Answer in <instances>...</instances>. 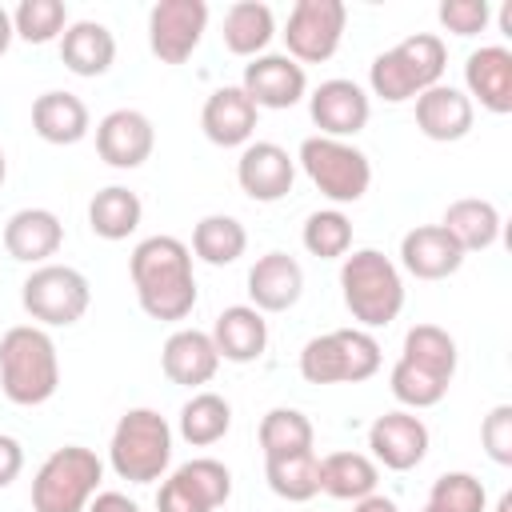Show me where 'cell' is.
Instances as JSON below:
<instances>
[{"instance_id": "1", "label": "cell", "mask_w": 512, "mask_h": 512, "mask_svg": "<svg viewBox=\"0 0 512 512\" xmlns=\"http://www.w3.org/2000/svg\"><path fill=\"white\" fill-rule=\"evenodd\" d=\"M128 276L144 316L152 320H184L196 308V276L192 248L176 236H148L128 256Z\"/></svg>"}, {"instance_id": "2", "label": "cell", "mask_w": 512, "mask_h": 512, "mask_svg": "<svg viewBox=\"0 0 512 512\" xmlns=\"http://www.w3.org/2000/svg\"><path fill=\"white\" fill-rule=\"evenodd\" d=\"M0 388L12 404H48L60 388L56 340L40 324H16L0 336Z\"/></svg>"}, {"instance_id": "3", "label": "cell", "mask_w": 512, "mask_h": 512, "mask_svg": "<svg viewBox=\"0 0 512 512\" xmlns=\"http://www.w3.org/2000/svg\"><path fill=\"white\" fill-rule=\"evenodd\" d=\"M340 296L352 320L368 328H388L404 308L400 268L380 248H356L340 264Z\"/></svg>"}, {"instance_id": "4", "label": "cell", "mask_w": 512, "mask_h": 512, "mask_svg": "<svg viewBox=\"0 0 512 512\" xmlns=\"http://www.w3.org/2000/svg\"><path fill=\"white\" fill-rule=\"evenodd\" d=\"M444 68H448L444 40L436 32H412L368 64V88L384 104H404L416 100L424 88L440 84Z\"/></svg>"}, {"instance_id": "5", "label": "cell", "mask_w": 512, "mask_h": 512, "mask_svg": "<svg viewBox=\"0 0 512 512\" xmlns=\"http://www.w3.org/2000/svg\"><path fill=\"white\" fill-rule=\"evenodd\" d=\"M108 464L128 484L164 480L172 464V424L156 408H128L112 428Z\"/></svg>"}, {"instance_id": "6", "label": "cell", "mask_w": 512, "mask_h": 512, "mask_svg": "<svg viewBox=\"0 0 512 512\" xmlns=\"http://www.w3.org/2000/svg\"><path fill=\"white\" fill-rule=\"evenodd\" d=\"M100 480L104 460L84 444H64L48 452L32 476V512H84Z\"/></svg>"}, {"instance_id": "7", "label": "cell", "mask_w": 512, "mask_h": 512, "mask_svg": "<svg viewBox=\"0 0 512 512\" xmlns=\"http://www.w3.org/2000/svg\"><path fill=\"white\" fill-rule=\"evenodd\" d=\"M380 372V344L364 328H336L300 348V376L308 384H360Z\"/></svg>"}, {"instance_id": "8", "label": "cell", "mask_w": 512, "mask_h": 512, "mask_svg": "<svg viewBox=\"0 0 512 512\" xmlns=\"http://www.w3.org/2000/svg\"><path fill=\"white\" fill-rule=\"evenodd\" d=\"M296 164L316 184V192L328 196L332 204H356V200H364V192L372 184L368 156L356 144H348V140L308 136V140H300Z\"/></svg>"}, {"instance_id": "9", "label": "cell", "mask_w": 512, "mask_h": 512, "mask_svg": "<svg viewBox=\"0 0 512 512\" xmlns=\"http://www.w3.org/2000/svg\"><path fill=\"white\" fill-rule=\"evenodd\" d=\"M20 304L40 328H68L92 304V284L72 264H40L20 284Z\"/></svg>"}, {"instance_id": "10", "label": "cell", "mask_w": 512, "mask_h": 512, "mask_svg": "<svg viewBox=\"0 0 512 512\" xmlns=\"http://www.w3.org/2000/svg\"><path fill=\"white\" fill-rule=\"evenodd\" d=\"M344 24H348V8L344 0H296L284 24V44L300 68L304 64H320L332 60L340 40H344Z\"/></svg>"}, {"instance_id": "11", "label": "cell", "mask_w": 512, "mask_h": 512, "mask_svg": "<svg viewBox=\"0 0 512 512\" xmlns=\"http://www.w3.org/2000/svg\"><path fill=\"white\" fill-rule=\"evenodd\" d=\"M232 496V472L212 460L196 456L180 464L156 492V512H216Z\"/></svg>"}, {"instance_id": "12", "label": "cell", "mask_w": 512, "mask_h": 512, "mask_svg": "<svg viewBox=\"0 0 512 512\" xmlns=\"http://www.w3.org/2000/svg\"><path fill=\"white\" fill-rule=\"evenodd\" d=\"M208 28L204 0H156L148 12V48L160 64H184Z\"/></svg>"}, {"instance_id": "13", "label": "cell", "mask_w": 512, "mask_h": 512, "mask_svg": "<svg viewBox=\"0 0 512 512\" xmlns=\"http://www.w3.org/2000/svg\"><path fill=\"white\" fill-rule=\"evenodd\" d=\"M236 184L256 204H276L296 184V156L272 140H248L236 160Z\"/></svg>"}, {"instance_id": "14", "label": "cell", "mask_w": 512, "mask_h": 512, "mask_svg": "<svg viewBox=\"0 0 512 512\" xmlns=\"http://www.w3.org/2000/svg\"><path fill=\"white\" fill-rule=\"evenodd\" d=\"M244 96L256 104V108H272V112H284V108H296L308 92V72L284 56V52H264V56H252L244 64V80H240Z\"/></svg>"}, {"instance_id": "15", "label": "cell", "mask_w": 512, "mask_h": 512, "mask_svg": "<svg viewBox=\"0 0 512 512\" xmlns=\"http://www.w3.org/2000/svg\"><path fill=\"white\" fill-rule=\"evenodd\" d=\"M308 112H312V124L320 128L316 136L348 140V136L364 132V124H368V116H372V100H368V92H364L356 80L332 76V80H324V84L312 88Z\"/></svg>"}, {"instance_id": "16", "label": "cell", "mask_w": 512, "mask_h": 512, "mask_svg": "<svg viewBox=\"0 0 512 512\" xmlns=\"http://www.w3.org/2000/svg\"><path fill=\"white\" fill-rule=\"evenodd\" d=\"M368 448H372L376 464H384L392 472H412L428 456V424L408 408H392L372 420Z\"/></svg>"}, {"instance_id": "17", "label": "cell", "mask_w": 512, "mask_h": 512, "mask_svg": "<svg viewBox=\"0 0 512 512\" xmlns=\"http://www.w3.org/2000/svg\"><path fill=\"white\" fill-rule=\"evenodd\" d=\"M156 148V128L140 108H112L96 124V152L108 168L132 172L140 168Z\"/></svg>"}, {"instance_id": "18", "label": "cell", "mask_w": 512, "mask_h": 512, "mask_svg": "<svg viewBox=\"0 0 512 512\" xmlns=\"http://www.w3.org/2000/svg\"><path fill=\"white\" fill-rule=\"evenodd\" d=\"M464 96L492 116L512 112V52L504 44H480L464 60Z\"/></svg>"}, {"instance_id": "19", "label": "cell", "mask_w": 512, "mask_h": 512, "mask_svg": "<svg viewBox=\"0 0 512 512\" xmlns=\"http://www.w3.org/2000/svg\"><path fill=\"white\" fill-rule=\"evenodd\" d=\"M476 124V104L464 96V88L456 84H432L416 96V128L436 140V144H456L472 132Z\"/></svg>"}, {"instance_id": "20", "label": "cell", "mask_w": 512, "mask_h": 512, "mask_svg": "<svg viewBox=\"0 0 512 512\" xmlns=\"http://www.w3.org/2000/svg\"><path fill=\"white\" fill-rule=\"evenodd\" d=\"M304 296V268L288 252H264L248 268V300L256 312H288Z\"/></svg>"}, {"instance_id": "21", "label": "cell", "mask_w": 512, "mask_h": 512, "mask_svg": "<svg viewBox=\"0 0 512 512\" xmlns=\"http://www.w3.org/2000/svg\"><path fill=\"white\" fill-rule=\"evenodd\" d=\"M464 264L460 244L440 224H416L400 240V268L416 280H448Z\"/></svg>"}, {"instance_id": "22", "label": "cell", "mask_w": 512, "mask_h": 512, "mask_svg": "<svg viewBox=\"0 0 512 512\" xmlns=\"http://www.w3.org/2000/svg\"><path fill=\"white\" fill-rule=\"evenodd\" d=\"M256 116H260V108L244 96V88L240 84H224L204 100L200 128L216 148H244L252 140V132H256Z\"/></svg>"}, {"instance_id": "23", "label": "cell", "mask_w": 512, "mask_h": 512, "mask_svg": "<svg viewBox=\"0 0 512 512\" xmlns=\"http://www.w3.org/2000/svg\"><path fill=\"white\" fill-rule=\"evenodd\" d=\"M64 244V224L52 208H20L4 224V252L20 264H48Z\"/></svg>"}, {"instance_id": "24", "label": "cell", "mask_w": 512, "mask_h": 512, "mask_svg": "<svg viewBox=\"0 0 512 512\" xmlns=\"http://www.w3.org/2000/svg\"><path fill=\"white\" fill-rule=\"evenodd\" d=\"M160 368L172 384H184V388H200L216 376L220 368V352L212 344L208 332L200 328H176L164 348H160Z\"/></svg>"}, {"instance_id": "25", "label": "cell", "mask_w": 512, "mask_h": 512, "mask_svg": "<svg viewBox=\"0 0 512 512\" xmlns=\"http://www.w3.org/2000/svg\"><path fill=\"white\" fill-rule=\"evenodd\" d=\"M208 336H212L220 360H228V364H252L268 348V320L252 304H232V308H224L216 316V324H212Z\"/></svg>"}, {"instance_id": "26", "label": "cell", "mask_w": 512, "mask_h": 512, "mask_svg": "<svg viewBox=\"0 0 512 512\" xmlns=\"http://www.w3.org/2000/svg\"><path fill=\"white\" fill-rule=\"evenodd\" d=\"M60 60H64V68L72 76H84V80L104 76L112 68V60H116V36H112V28L100 24V20H76V24H68L64 36H60Z\"/></svg>"}, {"instance_id": "27", "label": "cell", "mask_w": 512, "mask_h": 512, "mask_svg": "<svg viewBox=\"0 0 512 512\" xmlns=\"http://www.w3.org/2000/svg\"><path fill=\"white\" fill-rule=\"evenodd\" d=\"M32 128L40 140L48 144H80L92 128V116H88V104L76 96V92H44L32 100Z\"/></svg>"}, {"instance_id": "28", "label": "cell", "mask_w": 512, "mask_h": 512, "mask_svg": "<svg viewBox=\"0 0 512 512\" xmlns=\"http://www.w3.org/2000/svg\"><path fill=\"white\" fill-rule=\"evenodd\" d=\"M440 228L460 244V252H484L500 240V208L492 200H480V196H464V200H452L444 208V220Z\"/></svg>"}, {"instance_id": "29", "label": "cell", "mask_w": 512, "mask_h": 512, "mask_svg": "<svg viewBox=\"0 0 512 512\" xmlns=\"http://www.w3.org/2000/svg\"><path fill=\"white\" fill-rule=\"evenodd\" d=\"M380 484V464L364 452H328L320 456V492L332 500H364Z\"/></svg>"}, {"instance_id": "30", "label": "cell", "mask_w": 512, "mask_h": 512, "mask_svg": "<svg viewBox=\"0 0 512 512\" xmlns=\"http://www.w3.org/2000/svg\"><path fill=\"white\" fill-rule=\"evenodd\" d=\"M140 220H144V204L124 184H108V188H100L88 200V228L100 240H112V244L116 240H128L140 228Z\"/></svg>"}, {"instance_id": "31", "label": "cell", "mask_w": 512, "mask_h": 512, "mask_svg": "<svg viewBox=\"0 0 512 512\" xmlns=\"http://www.w3.org/2000/svg\"><path fill=\"white\" fill-rule=\"evenodd\" d=\"M220 36H224V48L232 56H248V60L264 56V48L276 36V16L260 0H240L224 12V32Z\"/></svg>"}, {"instance_id": "32", "label": "cell", "mask_w": 512, "mask_h": 512, "mask_svg": "<svg viewBox=\"0 0 512 512\" xmlns=\"http://www.w3.org/2000/svg\"><path fill=\"white\" fill-rule=\"evenodd\" d=\"M400 360H408L412 368H420V372L452 384L456 364H460V352H456V340L448 336V328H440V324H412L404 332Z\"/></svg>"}, {"instance_id": "33", "label": "cell", "mask_w": 512, "mask_h": 512, "mask_svg": "<svg viewBox=\"0 0 512 512\" xmlns=\"http://www.w3.org/2000/svg\"><path fill=\"white\" fill-rule=\"evenodd\" d=\"M264 480L288 504H304V500L320 496V456H316V448L296 452V456L264 460Z\"/></svg>"}, {"instance_id": "34", "label": "cell", "mask_w": 512, "mask_h": 512, "mask_svg": "<svg viewBox=\"0 0 512 512\" xmlns=\"http://www.w3.org/2000/svg\"><path fill=\"white\" fill-rule=\"evenodd\" d=\"M248 248V232L236 216H224V212H212L204 220H196L192 228V252L212 264V268H224V264H236Z\"/></svg>"}, {"instance_id": "35", "label": "cell", "mask_w": 512, "mask_h": 512, "mask_svg": "<svg viewBox=\"0 0 512 512\" xmlns=\"http://www.w3.org/2000/svg\"><path fill=\"white\" fill-rule=\"evenodd\" d=\"M256 440H260L264 460H272V456L308 452L312 440H316V432H312V420H308L300 408H268V412L260 416Z\"/></svg>"}, {"instance_id": "36", "label": "cell", "mask_w": 512, "mask_h": 512, "mask_svg": "<svg viewBox=\"0 0 512 512\" xmlns=\"http://www.w3.org/2000/svg\"><path fill=\"white\" fill-rule=\"evenodd\" d=\"M232 428V404L220 392H192V400L180 408V436L192 448H208L224 440Z\"/></svg>"}, {"instance_id": "37", "label": "cell", "mask_w": 512, "mask_h": 512, "mask_svg": "<svg viewBox=\"0 0 512 512\" xmlns=\"http://www.w3.org/2000/svg\"><path fill=\"white\" fill-rule=\"evenodd\" d=\"M300 240L316 260H340L352 248V220L340 208H320L304 220Z\"/></svg>"}, {"instance_id": "38", "label": "cell", "mask_w": 512, "mask_h": 512, "mask_svg": "<svg viewBox=\"0 0 512 512\" xmlns=\"http://www.w3.org/2000/svg\"><path fill=\"white\" fill-rule=\"evenodd\" d=\"M12 28L28 44L60 40L68 28V8H64V0H20L12 8Z\"/></svg>"}, {"instance_id": "39", "label": "cell", "mask_w": 512, "mask_h": 512, "mask_svg": "<svg viewBox=\"0 0 512 512\" xmlns=\"http://www.w3.org/2000/svg\"><path fill=\"white\" fill-rule=\"evenodd\" d=\"M388 388H392V396H396L408 412L432 408V404H440V400L448 396V380H436V376H428V372L412 368L408 360H396V364H392Z\"/></svg>"}, {"instance_id": "40", "label": "cell", "mask_w": 512, "mask_h": 512, "mask_svg": "<svg viewBox=\"0 0 512 512\" xmlns=\"http://www.w3.org/2000/svg\"><path fill=\"white\" fill-rule=\"evenodd\" d=\"M428 504L444 512H488V492L472 472H444L432 480Z\"/></svg>"}, {"instance_id": "41", "label": "cell", "mask_w": 512, "mask_h": 512, "mask_svg": "<svg viewBox=\"0 0 512 512\" xmlns=\"http://www.w3.org/2000/svg\"><path fill=\"white\" fill-rule=\"evenodd\" d=\"M436 16H440V24H444L452 36H476V32L488 28L492 4H488V0H440Z\"/></svg>"}, {"instance_id": "42", "label": "cell", "mask_w": 512, "mask_h": 512, "mask_svg": "<svg viewBox=\"0 0 512 512\" xmlns=\"http://www.w3.org/2000/svg\"><path fill=\"white\" fill-rule=\"evenodd\" d=\"M480 444L496 464H512V404H496L480 424Z\"/></svg>"}, {"instance_id": "43", "label": "cell", "mask_w": 512, "mask_h": 512, "mask_svg": "<svg viewBox=\"0 0 512 512\" xmlns=\"http://www.w3.org/2000/svg\"><path fill=\"white\" fill-rule=\"evenodd\" d=\"M20 472H24V448L16 436L0 432V488H8Z\"/></svg>"}, {"instance_id": "44", "label": "cell", "mask_w": 512, "mask_h": 512, "mask_svg": "<svg viewBox=\"0 0 512 512\" xmlns=\"http://www.w3.org/2000/svg\"><path fill=\"white\" fill-rule=\"evenodd\" d=\"M84 512H140V504L124 492H96Z\"/></svg>"}, {"instance_id": "45", "label": "cell", "mask_w": 512, "mask_h": 512, "mask_svg": "<svg viewBox=\"0 0 512 512\" xmlns=\"http://www.w3.org/2000/svg\"><path fill=\"white\" fill-rule=\"evenodd\" d=\"M352 512H400V504H396L392 496H384V492H372V496L356 500V504H352Z\"/></svg>"}, {"instance_id": "46", "label": "cell", "mask_w": 512, "mask_h": 512, "mask_svg": "<svg viewBox=\"0 0 512 512\" xmlns=\"http://www.w3.org/2000/svg\"><path fill=\"white\" fill-rule=\"evenodd\" d=\"M12 40H16V28H12V12L0 4V56L12 48Z\"/></svg>"}, {"instance_id": "47", "label": "cell", "mask_w": 512, "mask_h": 512, "mask_svg": "<svg viewBox=\"0 0 512 512\" xmlns=\"http://www.w3.org/2000/svg\"><path fill=\"white\" fill-rule=\"evenodd\" d=\"M500 28L512 36V4H504V8H500Z\"/></svg>"}, {"instance_id": "48", "label": "cell", "mask_w": 512, "mask_h": 512, "mask_svg": "<svg viewBox=\"0 0 512 512\" xmlns=\"http://www.w3.org/2000/svg\"><path fill=\"white\" fill-rule=\"evenodd\" d=\"M492 512H512V492H504L500 500H496V508Z\"/></svg>"}, {"instance_id": "49", "label": "cell", "mask_w": 512, "mask_h": 512, "mask_svg": "<svg viewBox=\"0 0 512 512\" xmlns=\"http://www.w3.org/2000/svg\"><path fill=\"white\" fill-rule=\"evenodd\" d=\"M8 180V156H4V148H0V184Z\"/></svg>"}, {"instance_id": "50", "label": "cell", "mask_w": 512, "mask_h": 512, "mask_svg": "<svg viewBox=\"0 0 512 512\" xmlns=\"http://www.w3.org/2000/svg\"><path fill=\"white\" fill-rule=\"evenodd\" d=\"M424 512H444V508H436V504H424Z\"/></svg>"}]
</instances>
